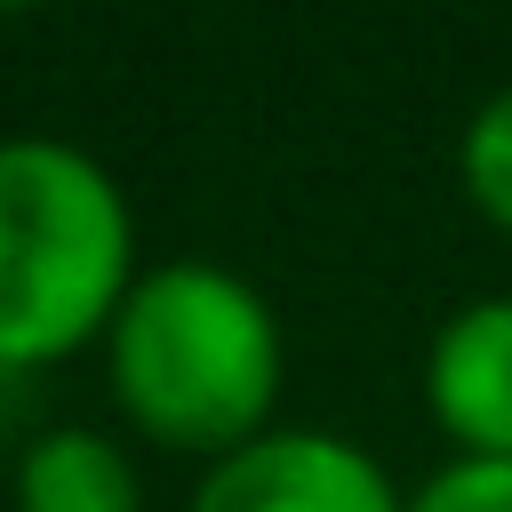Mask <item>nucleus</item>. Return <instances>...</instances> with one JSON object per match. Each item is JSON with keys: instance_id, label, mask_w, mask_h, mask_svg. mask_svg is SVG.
Masks as SVG:
<instances>
[{"instance_id": "1", "label": "nucleus", "mask_w": 512, "mask_h": 512, "mask_svg": "<svg viewBox=\"0 0 512 512\" xmlns=\"http://www.w3.org/2000/svg\"><path fill=\"white\" fill-rule=\"evenodd\" d=\"M104 384L152 448L216 464L280 424L288 336L272 296L232 264L160 256L104 328Z\"/></svg>"}, {"instance_id": "5", "label": "nucleus", "mask_w": 512, "mask_h": 512, "mask_svg": "<svg viewBox=\"0 0 512 512\" xmlns=\"http://www.w3.org/2000/svg\"><path fill=\"white\" fill-rule=\"evenodd\" d=\"M8 512H144V472L112 432L48 424L16 456Z\"/></svg>"}, {"instance_id": "4", "label": "nucleus", "mask_w": 512, "mask_h": 512, "mask_svg": "<svg viewBox=\"0 0 512 512\" xmlns=\"http://www.w3.org/2000/svg\"><path fill=\"white\" fill-rule=\"evenodd\" d=\"M424 408L456 456L512 464V288L464 296L424 344Z\"/></svg>"}, {"instance_id": "3", "label": "nucleus", "mask_w": 512, "mask_h": 512, "mask_svg": "<svg viewBox=\"0 0 512 512\" xmlns=\"http://www.w3.org/2000/svg\"><path fill=\"white\" fill-rule=\"evenodd\" d=\"M184 512H408V488L352 432L272 424L248 448L200 464Z\"/></svg>"}, {"instance_id": "2", "label": "nucleus", "mask_w": 512, "mask_h": 512, "mask_svg": "<svg viewBox=\"0 0 512 512\" xmlns=\"http://www.w3.org/2000/svg\"><path fill=\"white\" fill-rule=\"evenodd\" d=\"M136 272L120 176L72 136H0V376L104 344Z\"/></svg>"}, {"instance_id": "7", "label": "nucleus", "mask_w": 512, "mask_h": 512, "mask_svg": "<svg viewBox=\"0 0 512 512\" xmlns=\"http://www.w3.org/2000/svg\"><path fill=\"white\" fill-rule=\"evenodd\" d=\"M408 512H512V464L488 456H448L408 488Z\"/></svg>"}, {"instance_id": "6", "label": "nucleus", "mask_w": 512, "mask_h": 512, "mask_svg": "<svg viewBox=\"0 0 512 512\" xmlns=\"http://www.w3.org/2000/svg\"><path fill=\"white\" fill-rule=\"evenodd\" d=\"M456 184H464L472 216L512 240V88L472 104V120L456 136Z\"/></svg>"}]
</instances>
